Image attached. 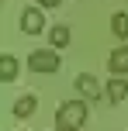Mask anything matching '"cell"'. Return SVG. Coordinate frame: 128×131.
Listing matches in <instances>:
<instances>
[{
	"label": "cell",
	"mask_w": 128,
	"mask_h": 131,
	"mask_svg": "<svg viewBox=\"0 0 128 131\" xmlns=\"http://www.w3.org/2000/svg\"><path fill=\"white\" fill-rule=\"evenodd\" d=\"M17 72H21V62L14 59V55H0V79H4V83L17 79Z\"/></svg>",
	"instance_id": "cell-7"
},
{
	"label": "cell",
	"mask_w": 128,
	"mask_h": 131,
	"mask_svg": "<svg viewBox=\"0 0 128 131\" xmlns=\"http://www.w3.org/2000/svg\"><path fill=\"white\" fill-rule=\"evenodd\" d=\"M35 4H38V7H59L62 0H35Z\"/></svg>",
	"instance_id": "cell-11"
},
{
	"label": "cell",
	"mask_w": 128,
	"mask_h": 131,
	"mask_svg": "<svg viewBox=\"0 0 128 131\" xmlns=\"http://www.w3.org/2000/svg\"><path fill=\"white\" fill-rule=\"evenodd\" d=\"M55 131H76V128H55Z\"/></svg>",
	"instance_id": "cell-12"
},
{
	"label": "cell",
	"mask_w": 128,
	"mask_h": 131,
	"mask_svg": "<svg viewBox=\"0 0 128 131\" xmlns=\"http://www.w3.org/2000/svg\"><path fill=\"white\" fill-rule=\"evenodd\" d=\"M28 69L38 72V76L59 72V55H55V48H35V52L28 55Z\"/></svg>",
	"instance_id": "cell-2"
},
{
	"label": "cell",
	"mask_w": 128,
	"mask_h": 131,
	"mask_svg": "<svg viewBox=\"0 0 128 131\" xmlns=\"http://www.w3.org/2000/svg\"><path fill=\"white\" fill-rule=\"evenodd\" d=\"M107 72L111 76H128V45H118L107 59Z\"/></svg>",
	"instance_id": "cell-4"
},
{
	"label": "cell",
	"mask_w": 128,
	"mask_h": 131,
	"mask_svg": "<svg viewBox=\"0 0 128 131\" xmlns=\"http://www.w3.org/2000/svg\"><path fill=\"white\" fill-rule=\"evenodd\" d=\"M76 90H80L87 100H101V83H97L90 72H80V76H76Z\"/></svg>",
	"instance_id": "cell-6"
},
{
	"label": "cell",
	"mask_w": 128,
	"mask_h": 131,
	"mask_svg": "<svg viewBox=\"0 0 128 131\" xmlns=\"http://www.w3.org/2000/svg\"><path fill=\"white\" fill-rule=\"evenodd\" d=\"M104 97H107L111 104H121V100L128 97V79L125 76H111V83L104 86Z\"/></svg>",
	"instance_id": "cell-5"
},
{
	"label": "cell",
	"mask_w": 128,
	"mask_h": 131,
	"mask_svg": "<svg viewBox=\"0 0 128 131\" xmlns=\"http://www.w3.org/2000/svg\"><path fill=\"white\" fill-rule=\"evenodd\" d=\"M35 107H38V100H35V97H21V100H14V117H21V121L31 117Z\"/></svg>",
	"instance_id": "cell-8"
},
{
	"label": "cell",
	"mask_w": 128,
	"mask_h": 131,
	"mask_svg": "<svg viewBox=\"0 0 128 131\" xmlns=\"http://www.w3.org/2000/svg\"><path fill=\"white\" fill-rule=\"evenodd\" d=\"M111 31H114L118 38H128V14H125V10L111 14Z\"/></svg>",
	"instance_id": "cell-10"
},
{
	"label": "cell",
	"mask_w": 128,
	"mask_h": 131,
	"mask_svg": "<svg viewBox=\"0 0 128 131\" xmlns=\"http://www.w3.org/2000/svg\"><path fill=\"white\" fill-rule=\"evenodd\" d=\"M21 31H24V35L45 31V14H42V7H28V10H21Z\"/></svg>",
	"instance_id": "cell-3"
},
{
	"label": "cell",
	"mask_w": 128,
	"mask_h": 131,
	"mask_svg": "<svg viewBox=\"0 0 128 131\" xmlns=\"http://www.w3.org/2000/svg\"><path fill=\"white\" fill-rule=\"evenodd\" d=\"M48 45H52V48H66L69 45V28L66 24H55L52 31H48Z\"/></svg>",
	"instance_id": "cell-9"
},
{
	"label": "cell",
	"mask_w": 128,
	"mask_h": 131,
	"mask_svg": "<svg viewBox=\"0 0 128 131\" xmlns=\"http://www.w3.org/2000/svg\"><path fill=\"white\" fill-rule=\"evenodd\" d=\"M87 121V104L83 100H66L55 111V128H80Z\"/></svg>",
	"instance_id": "cell-1"
}]
</instances>
